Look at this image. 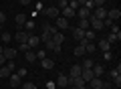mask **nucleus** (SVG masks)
Segmentation results:
<instances>
[{
    "label": "nucleus",
    "instance_id": "1",
    "mask_svg": "<svg viewBox=\"0 0 121 89\" xmlns=\"http://www.w3.org/2000/svg\"><path fill=\"white\" fill-rule=\"evenodd\" d=\"M111 83L117 85V87H121V65L119 63H117V69L111 71Z\"/></svg>",
    "mask_w": 121,
    "mask_h": 89
},
{
    "label": "nucleus",
    "instance_id": "2",
    "mask_svg": "<svg viewBox=\"0 0 121 89\" xmlns=\"http://www.w3.org/2000/svg\"><path fill=\"white\" fill-rule=\"evenodd\" d=\"M91 14L95 18H99V20H105V18H107V8H105V6H95V8L91 10Z\"/></svg>",
    "mask_w": 121,
    "mask_h": 89
},
{
    "label": "nucleus",
    "instance_id": "3",
    "mask_svg": "<svg viewBox=\"0 0 121 89\" xmlns=\"http://www.w3.org/2000/svg\"><path fill=\"white\" fill-rule=\"evenodd\" d=\"M2 55H4V59H6V61H12L14 57L18 55V51H16L14 47H4V51H2Z\"/></svg>",
    "mask_w": 121,
    "mask_h": 89
},
{
    "label": "nucleus",
    "instance_id": "4",
    "mask_svg": "<svg viewBox=\"0 0 121 89\" xmlns=\"http://www.w3.org/2000/svg\"><path fill=\"white\" fill-rule=\"evenodd\" d=\"M67 26H69V18H65V16H56L55 18V28L59 30V28H67Z\"/></svg>",
    "mask_w": 121,
    "mask_h": 89
},
{
    "label": "nucleus",
    "instance_id": "5",
    "mask_svg": "<svg viewBox=\"0 0 121 89\" xmlns=\"http://www.w3.org/2000/svg\"><path fill=\"white\" fill-rule=\"evenodd\" d=\"M103 87V79L101 77H93V79L87 83V89H101Z\"/></svg>",
    "mask_w": 121,
    "mask_h": 89
},
{
    "label": "nucleus",
    "instance_id": "6",
    "mask_svg": "<svg viewBox=\"0 0 121 89\" xmlns=\"http://www.w3.org/2000/svg\"><path fill=\"white\" fill-rule=\"evenodd\" d=\"M89 26L91 28H95V30H101L103 28V20H99V18H95L93 14L89 16Z\"/></svg>",
    "mask_w": 121,
    "mask_h": 89
},
{
    "label": "nucleus",
    "instance_id": "7",
    "mask_svg": "<svg viewBox=\"0 0 121 89\" xmlns=\"http://www.w3.org/2000/svg\"><path fill=\"white\" fill-rule=\"evenodd\" d=\"M30 34H32V33H28V30H20V28H18V33L14 34V38H16L18 42H26V41H28V37H30Z\"/></svg>",
    "mask_w": 121,
    "mask_h": 89
},
{
    "label": "nucleus",
    "instance_id": "8",
    "mask_svg": "<svg viewBox=\"0 0 121 89\" xmlns=\"http://www.w3.org/2000/svg\"><path fill=\"white\" fill-rule=\"evenodd\" d=\"M43 12L47 14L48 18H56V16H59V14H60V10L56 8V6H48V8H43Z\"/></svg>",
    "mask_w": 121,
    "mask_h": 89
},
{
    "label": "nucleus",
    "instance_id": "9",
    "mask_svg": "<svg viewBox=\"0 0 121 89\" xmlns=\"http://www.w3.org/2000/svg\"><path fill=\"white\" fill-rule=\"evenodd\" d=\"M79 42H83V45H85V51H87V53H95V51H97V45H95L93 41L83 38V41H79Z\"/></svg>",
    "mask_w": 121,
    "mask_h": 89
},
{
    "label": "nucleus",
    "instance_id": "10",
    "mask_svg": "<svg viewBox=\"0 0 121 89\" xmlns=\"http://www.w3.org/2000/svg\"><path fill=\"white\" fill-rule=\"evenodd\" d=\"M8 83H10V87H20V75L18 73H10Z\"/></svg>",
    "mask_w": 121,
    "mask_h": 89
},
{
    "label": "nucleus",
    "instance_id": "11",
    "mask_svg": "<svg viewBox=\"0 0 121 89\" xmlns=\"http://www.w3.org/2000/svg\"><path fill=\"white\" fill-rule=\"evenodd\" d=\"M75 16H79V20H81V18H89L91 16V10H87L85 6H79L77 12H75Z\"/></svg>",
    "mask_w": 121,
    "mask_h": 89
},
{
    "label": "nucleus",
    "instance_id": "12",
    "mask_svg": "<svg viewBox=\"0 0 121 89\" xmlns=\"http://www.w3.org/2000/svg\"><path fill=\"white\" fill-rule=\"evenodd\" d=\"M69 85V79H67L65 73H59L56 75V87H67Z\"/></svg>",
    "mask_w": 121,
    "mask_h": 89
},
{
    "label": "nucleus",
    "instance_id": "13",
    "mask_svg": "<svg viewBox=\"0 0 121 89\" xmlns=\"http://www.w3.org/2000/svg\"><path fill=\"white\" fill-rule=\"evenodd\" d=\"M63 41H65V34L59 33V30H56V33L51 37V42H55V45H63Z\"/></svg>",
    "mask_w": 121,
    "mask_h": 89
},
{
    "label": "nucleus",
    "instance_id": "14",
    "mask_svg": "<svg viewBox=\"0 0 121 89\" xmlns=\"http://www.w3.org/2000/svg\"><path fill=\"white\" fill-rule=\"evenodd\" d=\"M91 71H93V75H95V77H101L105 73V69H103V65H101V63H95L93 67H91Z\"/></svg>",
    "mask_w": 121,
    "mask_h": 89
},
{
    "label": "nucleus",
    "instance_id": "15",
    "mask_svg": "<svg viewBox=\"0 0 121 89\" xmlns=\"http://www.w3.org/2000/svg\"><path fill=\"white\" fill-rule=\"evenodd\" d=\"M26 45H28V47H36V45H40V37H39V34H30L28 41H26Z\"/></svg>",
    "mask_w": 121,
    "mask_h": 89
},
{
    "label": "nucleus",
    "instance_id": "16",
    "mask_svg": "<svg viewBox=\"0 0 121 89\" xmlns=\"http://www.w3.org/2000/svg\"><path fill=\"white\" fill-rule=\"evenodd\" d=\"M81 77H83V81H85V83H89L95 75H93V71H91V69H83V71H81Z\"/></svg>",
    "mask_w": 121,
    "mask_h": 89
},
{
    "label": "nucleus",
    "instance_id": "17",
    "mask_svg": "<svg viewBox=\"0 0 121 89\" xmlns=\"http://www.w3.org/2000/svg\"><path fill=\"white\" fill-rule=\"evenodd\" d=\"M60 16H65V18H69V20H71V18L75 16V10H73V8H69V6H65V8L60 10Z\"/></svg>",
    "mask_w": 121,
    "mask_h": 89
},
{
    "label": "nucleus",
    "instance_id": "18",
    "mask_svg": "<svg viewBox=\"0 0 121 89\" xmlns=\"http://www.w3.org/2000/svg\"><path fill=\"white\" fill-rule=\"evenodd\" d=\"M14 20H16V24H18V26H20V28H22V26H24V22L28 20V18H26V14H24V12H18Z\"/></svg>",
    "mask_w": 121,
    "mask_h": 89
},
{
    "label": "nucleus",
    "instance_id": "19",
    "mask_svg": "<svg viewBox=\"0 0 121 89\" xmlns=\"http://www.w3.org/2000/svg\"><path fill=\"white\" fill-rule=\"evenodd\" d=\"M73 37H75V41H83V38H85V30H81V28L75 26L73 28Z\"/></svg>",
    "mask_w": 121,
    "mask_h": 89
},
{
    "label": "nucleus",
    "instance_id": "20",
    "mask_svg": "<svg viewBox=\"0 0 121 89\" xmlns=\"http://www.w3.org/2000/svg\"><path fill=\"white\" fill-rule=\"evenodd\" d=\"M81 71H83L81 65H73V67H71V75H69V77H81Z\"/></svg>",
    "mask_w": 121,
    "mask_h": 89
},
{
    "label": "nucleus",
    "instance_id": "21",
    "mask_svg": "<svg viewBox=\"0 0 121 89\" xmlns=\"http://www.w3.org/2000/svg\"><path fill=\"white\" fill-rule=\"evenodd\" d=\"M119 16H121V12H119L117 8H113V10H107V18H111L113 22H115V20H117Z\"/></svg>",
    "mask_w": 121,
    "mask_h": 89
},
{
    "label": "nucleus",
    "instance_id": "22",
    "mask_svg": "<svg viewBox=\"0 0 121 89\" xmlns=\"http://www.w3.org/2000/svg\"><path fill=\"white\" fill-rule=\"evenodd\" d=\"M44 47L48 49V51H55V53H60V45H55V42H44Z\"/></svg>",
    "mask_w": 121,
    "mask_h": 89
},
{
    "label": "nucleus",
    "instance_id": "23",
    "mask_svg": "<svg viewBox=\"0 0 121 89\" xmlns=\"http://www.w3.org/2000/svg\"><path fill=\"white\" fill-rule=\"evenodd\" d=\"M10 73H12V71H10V69L6 67V65H2V67H0V77H2V79H8V77H10Z\"/></svg>",
    "mask_w": 121,
    "mask_h": 89
},
{
    "label": "nucleus",
    "instance_id": "24",
    "mask_svg": "<svg viewBox=\"0 0 121 89\" xmlns=\"http://www.w3.org/2000/svg\"><path fill=\"white\" fill-rule=\"evenodd\" d=\"M85 45H83V42H79V45H77V47H75V55H77V57H83V55H85Z\"/></svg>",
    "mask_w": 121,
    "mask_h": 89
},
{
    "label": "nucleus",
    "instance_id": "25",
    "mask_svg": "<svg viewBox=\"0 0 121 89\" xmlns=\"http://www.w3.org/2000/svg\"><path fill=\"white\" fill-rule=\"evenodd\" d=\"M77 28H81V30H89V28H91V26H89V18H81Z\"/></svg>",
    "mask_w": 121,
    "mask_h": 89
},
{
    "label": "nucleus",
    "instance_id": "26",
    "mask_svg": "<svg viewBox=\"0 0 121 89\" xmlns=\"http://www.w3.org/2000/svg\"><path fill=\"white\" fill-rule=\"evenodd\" d=\"M24 57H26V61H28V63H35V61H36V53H35V51H30V49L24 53Z\"/></svg>",
    "mask_w": 121,
    "mask_h": 89
},
{
    "label": "nucleus",
    "instance_id": "27",
    "mask_svg": "<svg viewBox=\"0 0 121 89\" xmlns=\"http://www.w3.org/2000/svg\"><path fill=\"white\" fill-rule=\"evenodd\" d=\"M105 41H107L109 45H115L117 41H121V34H113V33H111V34H109L107 38H105Z\"/></svg>",
    "mask_w": 121,
    "mask_h": 89
},
{
    "label": "nucleus",
    "instance_id": "28",
    "mask_svg": "<svg viewBox=\"0 0 121 89\" xmlns=\"http://www.w3.org/2000/svg\"><path fill=\"white\" fill-rule=\"evenodd\" d=\"M97 45H99V47H101V51H103V53H105V51H109V49H111V45H109V42L105 41V38H101V41L97 42Z\"/></svg>",
    "mask_w": 121,
    "mask_h": 89
},
{
    "label": "nucleus",
    "instance_id": "29",
    "mask_svg": "<svg viewBox=\"0 0 121 89\" xmlns=\"http://www.w3.org/2000/svg\"><path fill=\"white\" fill-rule=\"evenodd\" d=\"M0 37H2V42H4V45H8V42L12 41V34L6 33V30H4V33H0Z\"/></svg>",
    "mask_w": 121,
    "mask_h": 89
},
{
    "label": "nucleus",
    "instance_id": "30",
    "mask_svg": "<svg viewBox=\"0 0 121 89\" xmlns=\"http://www.w3.org/2000/svg\"><path fill=\"white\" fill-rule=\"evenodd\" d=\"M40 61H43V67H44V69H52V67H55V61L47 59V57H44V59H40Z\"/></svg>",
    "mask_w": 121,
    "mask_h": 89
},
{
    "label": "nucleus",
    "instance_id": "31",
    "mask_svg": "<svg viewBox=\"0 0 121 89\" xmlns=\"http://www.w3.org/2000/svg\"><path fill=\"white\" fill-rule=\"evenodd\" d=\"M85 38H87V41H95V30H85Z\"/></svg>",
    "mask_w": 121,
    "mask_h": 89
},
{
    "label": "nucleus",
    "instance_id": "32",
    "mask_svg": "<svg viewBox=\"0 0 121 89\" xmlns=\"http://www.w3.org/2000/svg\"><path fill=\"white\" fill-rule=\"evenodd\" d=\"M32 28H35V20H26V22H24V30L32 33Z\"/></svg>",
    "mask_w": 121,
    "mask_h": 89
},
{
    "label": "nucleus",
    "instance_id": "33",
    "mask_svg": "<svg viewBox=\"0 0 121 89\" xmlns=\"http://www.w3.org/2000/svg\"><path fill=\"white\" fill-rule=\"evenodd\" d=\"M28 45H26V42H18V49H16V51H20V53H26V51H28Z\"/></svg>",
    "mask_w": 121,
    "mask_h": 89
},
{
    "label": "nucleus",
    "instance_id": "34",
    "mask_svg": "<svg viewBox=\"0 0 121 89\" xmlns=\"http://www.w3.org/2000/svg\"><path fill=\"white\" fill-rule=\"evenodd\" d=\"M22 89H36V85L32 81H26V83H22Z\"/></svg>",
    "mask_w": 121,
    "mask_h": 89
},
{
    "label": "nucleus",
    "instance_id": "35",
    "mask_svg": "<svg viewBox=\"0 0 121 89\" xmlns=\"http://www.w3.org/2000/svg\"><path fill=\"white\" fill-rule=\"evenodd\" d=\"M79 6H81V4H79L77 0H71V2H69V8H73L75 12H77V8H79Z\"/></svg>",
    "mask_w": 121,
    "mask_h": 89
},
{
    "label": "nucleus",
    "instance_id": "36",
    "mask_svg": "<svg viewBox=\"0 0 121 89\" xmlns=\"http://www.w3.org/2000/svg\"><path fill=\"white\" fill-rule=\"evenodd\" d=\"M65 6H69V0H59V6H56V8H59V10H63Z\"/></svg>",
    "mask_w": 121,
    "mask_h": 89
},
{
    "label": "nucleus",
    "instance_id": "37",
    "mask_svg": "<svg viewBox=\"0 0 121 89\" xmlns=\"http://www.w3.org/2000/svg\"><path fill=\"white\" fill-rule=\"evenodd\" d=\"M93 65H95V61L87 59V61H85V65H83V69H91V67H93Z\"/></svg>",
    "mask_w": 121,
    "mask_h": 89
},
{
    "label": "nucleus",
    "instance_id": "38",
    "mask_svg": "<svg viewBox=\"0 0 121 89\" xmlns=\"http://www.w3.org/2000/svg\"><path fill=\"white\" fill-rule=\"evenodd\" d=\"M36 57H39V59H44V57H47V53H44V49H39V51H36Z\"/></svg>",
    "mask_w": 121,
    "mask_h": 89
},
{
    "label": "nucleus",
    "instance_id": "39",
    "mask_svg": "<svg viewBox=\"0 0 121 89\" xmlns=\"http://www.w3.org/2000/svg\"><path fill=\"white\" fill-rule=\"evenodd\" d=\"M111 57H113L111 51H105V53H103V59H105V61H111Z\"/></svg>",
    "mask_w": 121,
    "mask_h": 89
},
{
    "label": "nucleus",
    "instance_id": "40",
    "mask_svg": "<svg viewBox=\"0 0 121 89\" xmlns=\"http://www.w3.org/2000/svg\"><path fill=\"white\" fill-rule=\"evenodd\" d=\"M4 22H6V12L0 10V24H4Z\"/></svg>",
    "mask_w": 121,
    "mask_h": 89
},
{
    "label": "nucleus",
    "instance_id": "41",
    "mask_svg": "<svg viewBox=\"0 0 121 89\" xmlns=\"http://www.w3.org/2000/svg\"><path fill=\"white\" fill-rule=\"evenodd\" d=\"M6 67H8V69H10V71H12V73H14V69H16V65H14V63H12V61H8V63H6Z\"/></svg>",
    "mask_w": 121,
    "mask_h": 89
},
{
    "label": "nucleus",
    "instance_id": "42",
    "mask_svg": "<svg viewBox=\"0 0 121 89\" xmlns=\"http://www.w3.org/2000/svg\"><path fill=\"white\" fill-rule=\"evenodd\" d=\"M16 73H18V75H20V77H24V75H26V69H24V67H20V69H18Z\"/></svg>",
    "mask_w": 121,
    "mask_h": 89
},
{
    "label": "nucleus",
    "instance_id": "43",
    "mask_svg": "<svg viewBox=\"0 0 121 89\" xmlns=\"http://www.w3.org/2000/svg\"><path fill=\"white\" fill-rule=\"evenodd\" d=\"M56 87V83H47V89H55Z\"/></svg>",
    "mask_w": 121,
    "mask_h": 89
},
{
    "label": "nucleus",
    "instance_id": "44",
    "mask_svg": "<svg viewBox=\"0 0 121 89\" xmlns=\"http://www.w3.org/2000/svg\"><path fill=\"white\" fill-rule=\"evenodd\" d=\"M20 4H22V6H28V4H30V0H20Z\"/></svg>",
    "mask_w": 121,
    "mask_h": 89
},
{
    "label": "nucleus",
    "instance_id": "45",
    "mask_svg": "<svg viewBox=\"0 0 121 89\" xmlns=\"http://www.w3.org/2000/svg\"><path fill=\"white\" fill-rule=\"evenodd\" d=\"M4 65V55H0V67Z\"/></svg>",
    "mask_w": 121,
    "mask_h": 89
},
{
    "label": "nucleus",
    "instance_id": "46",
    "mask_svg": "<svg viewBox=\"0 0 121 89\" xmlns=\"http://www.w3.org/2000/svg\"><path fill=\"white\" fill-rule=\"evenodd\" d=\"M77 2H79L81 6H85V2H87V0H77Z\"/></svg>",
    "mask_w": 121,
    "mask_h": 89
},
{
    "label": "nucleus",
    "instance_id": "47",
    "mask_svg": "<svg viewBox=\"0 0 121 89\" xmlns=\"http://www.w3.org/2000/svg\"><path fill=\"white\" fill-rule=\"evenodd\" d=\"M2 51H4V47H0V55H2Z\"/></svg>",
    "mask_w": 121,
    "mask_h": 89
},
{
    "label": "nucleus",
    "instance_id": "48",
    "mask_svg": "<svg viewBox=\"0 0 121 89\" xmlns=\"http://www.w3.org/2000/svg\"><path fill=\"white\" fill-rule=\"evenodd\" d=\"M0 33H2V24H0Z\"/></svg>",
    "mask_w": 121,
    "mask_h": 89
},
{
    "label": "nucleus",
    "instance_id": "49",
    "mask_svg": "<svg viewBox=\"0 0 121 89\" xmlns=\"http://www.w3.org/2000/svg\"><path fill=\"white\" fill-rule=\"evenodd\" d=\"M101 89H107V87H101Z\"/></svg>",
    "mask_w": 121,
    "mask_h": 89
},
{
    "label": "nucleus",
    "instance_id": "50",
    "mask_svg": "<svg viewBox=\"0 0 121 89\" xmlns=\"http://www.w3.org/2000/svg\"><path fill=\"white\" fill-rule=\"evenodd\" d=\"M0 8H2V6H0Z\"/></svg>",
    "mask_w": 121,
    "mask_h": 89
}]
</instances>
